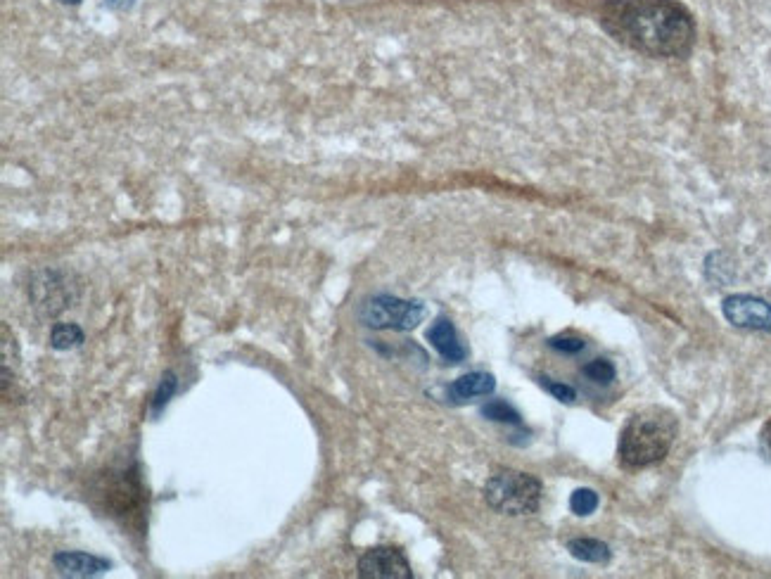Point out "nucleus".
I'll use <instances>...</instances> for the list:
<instances>
[{
  "mask_svg": "<svg viewBox=\"0 0 771 579\" xmlns=\"http://www.w3.org/2000/svg\"><path fill=\"white\" fill-rule=\"evenodd\" d=\"M601 24L617 43L658 60H684L698 38L696 19L681 0H610Z\"/></svg>",
  "mask_w": 771,
  "mask_h": 579,
  "instance_id": "nucleus-1",
  "label": "nucleus"
},
{
  "mask_svg": "<svg viewBox=\"0 0 771 579\" xmlns=\"http://www.w3.org/2000/svg\"><path fill=\"white\" fill-rule=\"evenodd\" d=\"M677 432L679 421L672 411L662 409V406H648V409L636 411L620 435L617 456H620L622 466L648 468L665 461L677 439Z\"/></svg>",
  "mask_w": 771,
  "mask_h": 579,
  "instance_id": "nucleus-2",
  "label": "nucleus"
},
{
  "mask_svg": "<svg viewBox=\"0 0 771 579\" xmlns=\"http://www.w3.org/2000/svg\"><path fill=\"white\" fill-rule=\"evenodd\" d=\"M541 496H544V485L539 477L511 468L496 470L484 485L487 506L501 515H511V518L537 513Z\"/></svg>",
  "mask_w": 771,
  "mask_h": 579,
  "instance_id": "nucleus-3",
  "label": "nucleus"
},
{
  "mask_svg": "<svg viewBox=\"0 0 771 579\" xmlns=\"http://www.w3.org/2000/svg\"><path fill=\"white\" fill-rule=\"evenodd\" d=\"M81 297V283L72 271L43 269L31 276L29 299L41 318H57Z\"/></svg>",
  "mask_w": 771,
  "mask_h": 579,
  "instance_id": "nucleus-4",
  "label": "nucleus"
},
{
  "mask_svg": "<svg viewBox=\"0 0 771 579\" xmlns=\"http://www.w3.org/2000/svg\"><path fill=\"white\" fill-rule=\"evenodd\" d=\"M428 316V307L418 299H401L394 295L366 297L359 307V321L373 330H406L418 328Z\"/></svg>",
  "mask_w": 771,
  "mask_h": 579,
  "instance_id": "nucleus-5",
  "label": "nucleus"
},
{
  "mask_svg": "<svg viewBox=\"0 0 771 579\" xmlns=\"http://www.w3.org/2000/svg\"><path fill=\"white\" fill-rule=\"evenodd\" d=\"M105 501L110 515H114L121 525L143 527L148 506H145V487L140 482L138 468L124 470L119 477H110V487H105Z\"/></svg>",
  "mask_w": 771,
  "mask_h": 579,
  "instance_id": "nucleus-6",
  "label": "nucleus"
},
{
  "mask_svg": "<svg viewBox=\"0 0 771 579\" xmlns=\"http://www.w3.org/2000/svg\"><path fill=\"white\" fill-rule=\"evenodd\" d=\"M722 314L734 328L771 333V304L755 295H731L722 302Z\"/></svg>",
  "mask_w": 771,
  "mask_h": 579,
  "instance_id": "nucleus-7",
  "label": "nucleus"
},
{
  "mask_svg": "<svg viewBox=\"0 0 771 579\" xmlns=\"http://www.w3.org/2000/svg\"><path fill=\"white\" fill-rule=\"evenodd\" d=\"M361 579H413V570L404 551L394 546L368 549L356 563Z\"/></svg>",
  "mask_w": 771,
  "mask_h": 579,
  "instance_id": "nucleus-8",
  "label": "nucleus"
},
{
  "mask_svg": "<svg viewBox=\"0 0 771 579\" xmlns=\"http://www.w3.org/2000/svg\"><path fill=\"white\" fill-rule=\"evenodd\" d=\"M53 565L62 577H98L112 570V563L107 558L86 551H57Z\"/></svg>",
  "mask_w": 771,
  "mask_h": 579,
  "instance_id": "nucleus-9",
  "label": "nucleus"
},
{
  "mask_svg": "<svg viewBox=\"0 0 771 579\" xmlns=\"http://www.w3.org/2000/svg\"><path fill=\"white\" fill-rule=\"evenodd\" d=\"M428 340L430 345L435 347V352L442 356L444 361H449V364H461V361L468 359V347L463 345L454 323L446 316H439L437 321L432 323L428 330Z\"/></svg>",
  "mask_w": 771,
  "mask_h": 579,
  "instance_id": "nucleus-10",
  "label": "nucleus"
},
{
  "mask_svg": "<svg viewBox=\"0 0 771 579\" xmlns=\"http://www.w3.org/2000/svg\"><path fill=\"white\" fill-rule=\"evenodd\" d=\"M496 390V378L492 373L484 371H475V373H465L461 378L454 380L449 387L451 399L456 402H468V399L475 397H487Z\"/></svg>",
  "mask_w": 771,
  "mask_h": 579,
  "instance_id": "nucleus-11",
  "label": "nucleus"
},
{
  "mask_svg": "<svg viewBox=\"0 0 771 579\" xmlns=\"http://www.w3.org/2000/svg\"><path fill=\"white\" fill-rule=\"evenodd\" d=\"M567 551H570L572 558L582 563H596V565H605L610 561V546L601 542V539H591V537H577L567 542Z\"/></svg>",
  "mask_w": 771,
  "mask_h": 579,
  "instance_id": "nucleus-12",
  "label": "nucleus"
},
{
  "mask_svg": "<svg viewBox=\"0 0 771 579\" xmlns=\"http://www.w3.org/2000/svg\"><path fill=\"white\" fill-rule=\"evenodd\" d=\"M84 340V330L76 323H55L53 330H50V347L57 349V352H69V349L81 347Z\"/></svg>",
  "mask_w": 771,
  "mask_h": 579,
  "instance_id": "nucleus-13",
  "label": "nucleus"
},
{
  "mask_svg": "<svg viewBox=\"0 0 771 579\" xmlns=\"http://www.w3.org/2000/svg\"><path fill=\"white\" fill-rule=\"evenodd\" d=\"M178 390V378L174 371H167L162 375V380H159L157 390H155V397H152V404H150V413L152 418H157L159 413H162L164 409H167V404L171 402V397H174Z\"/></svg>",
  "mask_w": 771,
  "mask_h": 579,
  "instance_id": "nucleus-14",
  "label": "nucleus"
},
{
  "mask_svg": "<svg viewBox=\"0 0 771 579\" xmlns=\"http://www.w3.org/2000/svg\"><path fill=\"white\" fill-rule=\"evenodd\" d=\"M480 413L487 421L494 423H508V425H522V416L513 409L511 404L503 402V399H492L480 409Z\"/></svg>",
  "mask_w": 771,
  "mask_h": 579,
  "instance_id": "nucleus-15",
  "label": "nucleus"
},
{
  "mask_svg": "<svg viewBox=\"0 0 771 579\" xmlns=\"http://www.w3.org/2000/svg\"><path fill=\"white\" fill-rule=\"evenodd\" d=\"M582 375H584V378H589L591 383H596V385H610L615 380L617 371H615L613 361L603 359V356H598V359L589 361V364L582 368Z\"/></svg>",
  "mask_w": 771,
  "mask_h": 579,
  "instance_id": "nucleus-16",
  "label": "nucleus"
},
{
  "mask_svg": "<svg viewBox=\"0 0 771 579\" xmlns=\"http://www.w3.org/2000/svg\"><path fill=\"white\" fill-rule=\"evenodd\" d=\"M601 501H598V494L594 489H575L570 496V511L579 515V518H586V515L596 513V508Z\"/></svg>",
  "mask_w": 771,
  "mask_h": 579,
  "instance_id": "nucleus-17",
  "label": "nucleus"
},
{
  "mask_svg": "<svg viewBox=\"0 0 771 579\" xmlns=\"http://www.w3.org/2000/svg\"><path fill=\"white\" fill-rule=\"evenodd\" d=\"M549 347L560 354H579L586 347V340L579 335H556L549 340Z\"/></svg>",
  "mask_w": 771,
  "mask_h": 579,
  "instance_id": "nucleus-18",
  "label": "nucleus"
},
{
  "mask_svg": "<svg viewBox=\"0 0 771 579\" xmlns=\"http://www.w3.org/2000/svg\"><path fill=\"white\" fill-rule=\"evenodd\" d=\"M539 383L544 385L546 390H549V392L553 394V397L558 399V402L572 404V402H575V399H577L575 387H570V385H565V383H556V380H551V378H539Z\"/></svg>",
  "mask_w": 771,
  "mask_h": 579,
  "instance_id": "nucleus-19",
  "label": "nucleus"
},
{
  "mask_svg": "<svg viewBox=\"0 0 771 579\" xmlns=\"http://www.w3.org/2000/svg\"><path fill=\"white\" fill-rule=\"evenodd\" d=\"M760 451L767 461H771V418L762 425L760 430Z\"/></svg>",
  "mask_w": 771,
  "mask_h": 579,
  "instance_id": "nucleus-20",
  "label": "nucleus"
},
{
  "mask_svg": "<svg viewBox=\"0 0 771 579\" xmlns=\"http://www.w3.org/2000/svg\"><path fill=\"white\" fill-rule=\"evenodd\" d=\"M57 3H62V5H79L81 0H57Z\"/></svg>",
  "mask_w": 771,
  "mask_h": 579,
  "instance_id": "nucleus-21",
  "label": "nucleus"
}]
</instances>
